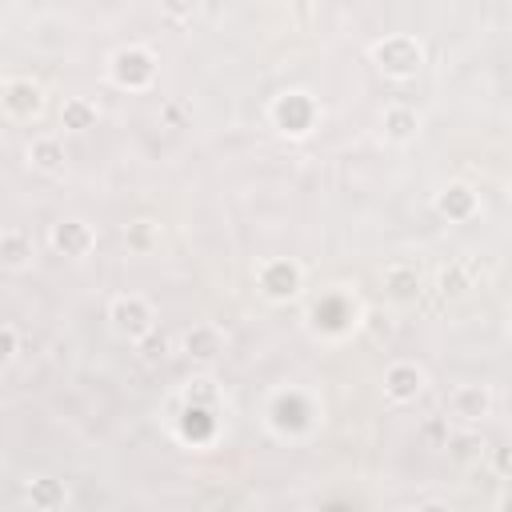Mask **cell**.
<instances>
[{
    "instance_id": "1",
    "label": "cell",
    "mask_w": 512,
    "mask_h": 512,
    "mask_svg": "<svg viewBox=\"0 0 512 512\" xmlns=\"http://www.w3.org/2000/svg\"><path fill=\"white\" fill-rule=\"evenodd\" d=\"M372 64H376L384 76H392V80H408V76L420 72L424 48H420L416 36H384V40L372 44Z\"/></svg>"
},
{
    "instance_id": "2",
    "label": "cell",
    "mask_w": 512,
    "mask_h": 512,
    "mask_svg": "<svg viewBox=\"0 0 512 512\" xmlns=\"http://www.w3.org/2000/svg\"><path fill=\"white\" fill-rule=\"evenodd\" d=\"M108 76H112V84H120V88H128V92H140V88H148L152 76H156V56H152L148 48H140V44H128V48L112 52Z\"/></svg>"
},
{
    "instance_id": "3",
    "label": "cell",
    "mask_w": 512,
    "mask_h": 512,
    "mask_svg": "<svg viewBox=\"0 0 512 512\" xmlns=\"http://www.w3.org/2000/svg\"><path fill=\"white\" fill-rule=\"evenodd\" d=\"M108 320H112V332L116 336H124V340H140L148 328H156V316H152V304L144 300V296H116L112 304H108Z\"/></svg>"
},
{
    "instance_id": "4",
    "label": "cell",
    "mask_w": 512,
    "mask_h": 512,
    "mask_svg": "<svg viewBox=\"0 0 512 512\" xmlns=\"http://www.w3.org/2000/svg\"><path fill=\"white\" fill-rule=\"evenodd\" d=\"M272 124L284 132V136H304L312 132L316 124V104L308 92H284L272 100Z\"/></svg>"
},
{
    "instance_id": "5",
    "label": "cell",
    "mask_w": 512,
    "mask_h": 512,
    "mask_svg": "<svg viewBox=\"0 0 512 512\" xmlns=\"http://www.w3.org/2000/svg\"><path fill=\"white\" fill-rule=\"evenodd\" d=\"M256 284L268 300H292L304 288V272L292 260H264L260 272H256Z\"/></svg>"
},
{
    "instance_id": "6",
    "label": "cell",
    "mask_w": 512,
    "mask_h": 512,
    "mask_svg": "<svg viewBox=\"0 0 512 512\" xmlns=\"http://www.w3.org/2000/svg\"><path fill=\"white\" fill-rule=\"evenodd\" d=\"M52 248L60 252V256H68V260H84L88 252H92V244H96V232L84 224V220H60V224H52Z\"/></svg>"
},
{
    "instance_id": "7",
    "label": "cell",
    "mask_w": 512,
    "mask_h": 512,
    "mask_svg": "<svg viewBox=\"0 0 512 512\" xmlns=\"http://www.w3.org/2000/svg\"><path fill=\"white\" fill-rule=\"evenodd\" d=\"M448 412L464 424H480L488 412H492V392L484 384H460L452 396H448Z\"/></svg>"
},
{
    "instance_id": "8",
    "label": "cell",
    "mask_w": 512,
    "mask_h": 512,
    "mask_svg": "<svg viewBox=\"0 0 512 512\" xmlns=\"http://www.w3.org/2000/svg\"><path fill=\"white\" fill-rule=\"evenodd\" d=\"M180 348H184L192 360L212 364V360L224 352V332H220L216 324H192V328L180 336Z\"/></svg>"
},
{
    "instance_id": "9",
    "label": "cell",
    "mask_w": 512,
    "mask_h": 512,
    "mask_svg": "<svg viewBox=\"0 0 512 512\" xmlns=\"http://www.w3.org/2000/svg\"><path fill=\"white\" fill-rule=\"evenodd\" d=\"M424 392V372L416 364H392L384 372V396L396 400V404H408Z\"/></svg>"
},
{
    "instance_id": "10",
    "label": "cell",
    "mask_w": 512,
    "mask_h": 512,
    "mask_svg": "<svg viewBox=\"0 0 512 512\" xmlns=\"http://www.w3.org/2000/svg\"><path fill=\"white\" fill-rule=\"evenodd\" d=\"M0 100H4V108H8L12 116L28 120V116H36V112H40L44 92H40V84H32V80H8Z\"/></svg>"
},
{
    "instance_id": "11",
    "label": "cell",
    "mask_w": 512,
    "mask_h": 512,
    "mask_svg": "<svg viewBox=\"0 0 512 512\" xmlns=\"http://www.w3.org/2000/svg\"><path fill=\"white\" fill-rule=\"evenodd\" d=\"M32 256H36V244H32V236H28V232H20V228L0 232V268L20 272V268H28V264H32Z\"/></svg>"
},
{
    "instance_id": "12",
    "label": "cell",
    "mask_w": 512,
    "mask_h": 512,
    "mask_svg": "<svg viewBox=\"0 0 512 512\" xmlns=\"http://www.w3.org/2000/svg\"><path fill=\"white\" fill-rule=\"evenodd\" d=\"M436 212L448 216V220H468L476 212V192L468 184H448L440 196H436Z\"/></svg>"
},
{
    "instance_id": "13",
    "label": "cell",
    "mask_w": 512,
    "mask_h": 512,
    "mask_svg": "<svg viewBox=\"0 0 512 512\" xmlns=\"http://www.w3.org/2000/svg\"><path fill=\"white\" fill-rule=\"evenodd\" d=\"M384 288H388V296H392L396 304H408V300L420 296V272H416L412 264H392V268L384 272Z\"/></svg>"
},
{
    "instance_id": "14",
    "label": "cell",
    "mask_w": 512,
    "mask_h": 512,
    "mask_svg": "<svg viewBox=\"0 0 512 512\" xmlns=\"http://www.w3.org/2000/svg\"><path fill=\"white\" fill-rule=\"evenodd\" d=\"M96 104L92 100H84V96H72V100H64V108H60V124L68 128V132H88V128H96Z\"/></svg>"
},
{
    "instance_id": "15",
    "label": "cell",
    "mask_w": 512,
    "mask_h": 512,
    "mask_svg": "<svg viewBox=\"0 0 512 512\" xmlns=\"http://www.w3.org/2000/svg\"><path fill=\"white\" fill-rule=\"evenodd\" d=\"M416 128H420V120H416V112H412V108H404V104H392V108L384 112V136H388V140H396V144H408V140L416 136Z\"/></svg>"
},
{
    "instance_id": "16",
    "label": "cell",
    "mask_w": 512,
    "mask_h": 512,
    "mask_svg": "<svg viewBox=\"0 0 512 512\" xmlns=\"http://www.w3.org/2000/svg\"><path fill=\"white\" fill-rule=\"evenodd\" d=\"M28 160L40 172H60L64 168V144L56 136H36L32 148H28Z\"/></svg>"
},
{
    "instance_id": "17",
    "label": "cell",
    "mask_w": 512,
    "mask_h": 512,
    "mask_svg": "<svg viewBox=\"0 0 512 512\" xmlns=\"http://www.w3.org/2000/svg\"><path fill=\"white\" fill-rule=\"evenodd\" d=\"M212 428H216V416H212V408H204V404H184V420H180V432H184V440L200 444V440H208V436H212Z\"/></svg>"
},
{
    "instance_id": "18",
    "label": "cell",
    "mask_w": 512,
    "mask_h": 512,
    "mask_svg": "<svg viewBox=\"0 0 512 512\" xmlns=\"http://www.w3.org/2000/svg\"><path fill=\"white\" fill-rule=\"evenodd\" d=\"M136 352H140L148 364H160V360L172 352V336H168V332H156V328H148V332L136 340Z\"/></svg>"
},
{
    "instance_id": "19",
    "label": "cell",
    "mask_w": 512,
    "mask_h": 512,
    "mask_svg": "<svg viewBox=\"0 0 512 512\" xmlns=\"http://www.w3.org/2000/svg\"><path fill=\"white\" fill-rule=\"evenodd\" d=\"M28 500H32V508H60L64 504V488L56 480H32Z\"/></svg>"
},
{
    "instance_id": "20",
    "label": "cell",
    "mask_w": 512,
    "mask_h": 512,
    "mask_svg": "<svg viewBox=\"0 0 512 512\" xmlns=\"http://www.w3.org/2000/svg\"><path fill=\"white\" fill-rule=\"evenodd\" d=\"M184 404H204V408H216V384L212 380H188L184 388Z\"/></svg>"
},
{
    "instance_id": "21",
    "label": "cell",
    "mask_w": 512,
    "mask_h": 512,
    "mask_svg": "<svg viewBox=\"0 0 512 512\" xmlns=\"http://www.w3.org/2000/svg\"><path fill=\"white\" fill-rule=\"evenodd\" d=\"M152 244H156V224H152V220H136V224L128 228V248L148 252Z\"/></svg>"
},
{
    "instance_id": "22",
    "label": "cell",
    "mask_w": 512,
    "mask_h": 512,
    "mask_svg": "<svg viewBox=\"0 0 512 512\" xmlns=\"http://www.w3.org/2000/svg\"><path fill=\"white\" fill-rule=\"evenodd\" d=\"M436 284H440V292H444V296H460V292L468 288V276H464V268H460V264H448V268L440 272V280H436Z\"/></svg>"
},
{
    "instance_id": "23",
    "label": "cell",
    "mask_w": 512,
    "mask_h": 512,
    "mask_svg": "<svg viewBox=\"0 0 512 512\" xmlns=\"http://www.w3.org/2000/svg\"><path fill=\"white\" fill-rule=\"evenodd\" d=\"M16 352H20V336H16V328H12V324H0V364H8Z\"/></svg>"
},
{
    "instance_id": "24",
    "label": "cell",
    "mask_w": 512,
    "mask_h": 512,
    "mask_svg": "<svg viewBox=\"0 0 512 512\" xmlns=\"http://www.w3.org/2000/svg\"><path fill=\"white\" fill-rule=\"evenodd\" d=\"M160 8H164L172 20H188V16L200 8V0H160Z\"/></svg>"
}]
</instances>
